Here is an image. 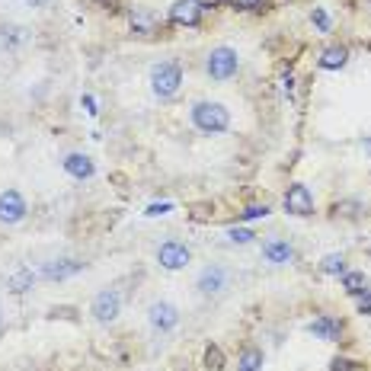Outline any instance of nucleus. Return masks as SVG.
<instances>
[{"mask_svg": "<svg viewBox=\"0 0 371 371\" xmlns=\"http://www.w3.org/2000/svg\"><path fill=\"white\" fill-rule=\"evenodd\" d=\"M192 125L202 135H221V131H227V125H231V112H227V106H221V102H195L192 106Z\"/></svg>", "mask_w": 371, "mask_h": 371, "instance_id": "f257e3e1", "label": "nucleus"}, {"mask_svg": "<svg viewBox=\"0 0 371 371\" xmlns=\"http://www.w3.org/2000/svg\"><path fill=\"white\" fill-rule=\"evenodd\" d=\"M179 87H183V67L177 61H160V65L150 67V90L157 93L160 100L177 96Z\"/></svg>", "mask_w": 371, "mask_h": 371, "instance_id": "f03ea898", "label": "nucleus"}, {"mask_svg": "<svg viewBox=\"0 0 371 371\" xmlns=\"http://www.w3.org/2000/svg\"><path fill=\"white\" fill-rule=\"evenodd\" d=\"M237 71H240V55H237L234 48H227V45L212 48V55L205 61V74L212 77V80L224 84V80H231Z\"/></svg>", "mask_w": 371, "mask_h": 371, "instance_id": "7ed1b4c3", "label": "nucleus"}, {"mask_svg": "<svg viewBox=\"0 0 371 371\" xmlns=\"http://www.w3.org/2000/svg\"><path fill=\"white\" fill-rule=\"evenodd\" d=\"M90 314H93L96 324H112V320L122 314V295L115 291V288H102L100 295L93 297Z\"/></svg>", "mask_w": 371, "mask_h": 371, "instance_id": "20e7f679", "label": "nucleus"}, {"mask_svg": "<svg viewBox=\"0 0 371 371\" xmlns=\"http://www.w3.org/2000/svg\"><path fill=\"white\" fill-rule=\"evenodd\" d=\"M231 285V272L224 269V266H218V262H212V266H205L202 272H199V278H195V288L202 291V295H221L224 288Z\"/></svg>", "mask_w": 371, "mask_h": 371, "instance_id": "39448f33", "label": "nucleus"}, {"mask_svg": "<svg viewBox=\"0 0 371 371\" xmlns=\"http://www.w3.org/2000/svg\"><path fill=\"white\" fill-rule=\"evenodd\" d=\"M285 212L288 214H297V218L314 214V192H311L304 183L288 186V192H285Z\"/></svg>", "mask_w": 371, "mask_h": 371, "instance_id": "423d86ee", "label": "nucleus"}, {"mask_svg": "<svg viewBox=\"0 0 371 371\" xmlns=\"http://www.w3.org/2000/svg\"><path fill=\"white\" fill-rule=\"evenodd\" d=\"M148 320H150L154 330L170 333V330H177L179 326V307L170 304V301H154V304L148 307Z\"/></svg>", "mask_w": 371, "mask_h": 371, "instance_id": "0eeeda50", "label": "nucleus"}, {"mask_svg": "<svg viewBox=\"0 0 371 371\" xmlns=\"http://www.w3.org/2000/svg\"><path fill=\"white\" fill-rule=\"evenodd\" d=\"M189 260H192V253H189V247L179 240H167V243H160V250H157V262L164 266V269H186L189 266Z\"/></svg>", "mask_w": 371, "mask_h": 371, "instance_id": "6e6552de", "label": "nucleus"}, {"mask_svg": "<svg viewBox=\"0 0 371 371\" xmlns=\"http://www.w3.org/2000/svg\"><path fill=\"white\" fill-rule=\"evenodd\" d=\"M26 212H29V205L16 189L0 192V224H19L23 218H26Z\"/></svg>", "mask_w": 371, "mask_h": 371, "instance_id": "1a4fd4ad", "label": "nucleus"}, {"mask_svg": "<svg viewBox=\"0 0 371 371\" xmlns=\"http://www.w3.org/2000/svg\"><path fill=\"white\" fill-rule=\"evenodd\" d=\"M80 272H84V262L80 260H52L38 269V276L45 278V282H65V278H74Z\"/></svg>", "mask_w": 371, "mask_h": 371, "instance_id": "9d476101", "label": "nucleus"}, {"mask_svg": "<svg viewBox=\"0 0 371 371\" xmlns=\"http://www.w3.org/2000/svg\"><path fill=\"white\" fill-rule=\"evenodd\" d=\"M202 0H177L173 7H170V23H177V26H199V19H202Z\"/></svg>", "mask_w": 371, "mask_h": 371, "instance_id": "9b49d317", "label": "nucleus"}, {"mask_svg": "<svg viewBox=\"0 0 371 371\" xmlns=\"http://www.w3.org/2000/svg\"><path fill=\"white\" fill-rule=\"evenodd\" d=\"M307 333L317 336V339H324V343H336V339L343 336V320H336V317H330V314H320L307 324Z\"/></svg>", "mask_w": 371, "mask_h": 371, "instance_id": "f8f14e48", "label": "nucleus"}, {"mask_svg": "<svg viewBox=\"0 0 371 371\" xmlns=\"http://www.w3.org/2000/svg\"><path fill=\"white\" fill-rule=\"evenodd\" d=\"M128 23L138 36H150V32H157L160 16L150 7H144V3H135V7L128 10Z\"/></svg>", "mask_w": 371, "mask_h": 371, "instance_id": "ddd939ff", "label": "nucleus"}, {"mask_svg": "<svg viewBox=\"0 0 371 371\" xmlns=\"http://www.w3.org/2000/svg\"><path fill=\"white\" fill-rule=\"evenodd\" d=\"M262 256H266V262H272V266H285V262L295 260V247L288 240H266L262 243Z\"/></svg>", "mask_w": 371, "mask_h": 371, "instance_id": "4468645a", "label": "nucleus"}, {"mask_svg": "<svg viewBox=\"0 0 371 371\" xmlns=\"http://www.w3.org/2000/svg\"><path fill=\"white\" fill-rule=\"evenodd\" d=\"M32 285H36V272L29 269V266H23V262H19V266H13V269H10L7 288L13 291V295H26Z\"/></svg>", "mask_w": 371, "mask_h": 371, "instance_id": "2eb2a0df", "label": "nucleus"}, {"mask_svg": "<svg viewBox=\"0 0 371 371\" xmlns=\"http://www.w3.org/2000/svg\"><path fill=\"white\" fill-rule=\"evenodd\" d=\"M346 61H349V48L326 45L324 52H320V61H317V65L324 67V71H339V67H346Z\"/></svg>", "mask_w": 371, "mask_h": 371, "instance_id": "dca6fc26", "label": "nucleus"}, {"mask_svg": "<svg viewBox=\"0 0 371 371\" xmlns=\"http://www.w3.org/2000/svg\"><path fill=\"white\" fill-rule=\"evenodd\" d=\"M65 170L74 179H90L93 177V160L87 154H67L65 157Z\"/></svg>", "mask_w": 371, "mask_h": 371, "instance_id": "f3484780", "label": "nucleus"}, {"mask_svg": "<svg viewBox=\"0 0 371 371\" xmlns=\"http://www.w3.org/2000/svg\"><path fill=\"white\" fill-rule=\"evenodd\" d=\"M343 288H346V295H352V297H362L365 291H371V288H368V276H365V272H346V276H343Z\"/></svg>", "mask_w": 371, "mask_h": 371, "instance_id": "a211bd4d", "label": "nucleus"}, {"mask_svg": "<svg viewBox=\"0 0 371 371\" xmlns=\"http://www.w3.org/2000/svg\"><path fill=\"white\" fill-rule=\"evenodd\" d=\"M237 371H262V349L256 346H247L237 359Z\"/></svg>", "mask_w": 371, "mask_h": 371, "instance_id": "6ab92c4d", "label": "nucleus"}, {"mask_svg": "<svg viewBox=\"0 0 371 371\" xmlns=\"http://www.w3.org/2000/svg\"><path fill=\"white\" fill-rule=\"evenodd\" d=\"M320 269L326 276H346V256L343 253H326L324 260H320Z\"/></svg>", "mask_w": 371, "mask_h": 371, "instance_id": "aec40b11", "label": "nucleus"}, {"mask_svg": "<svg viewBox=\"0 0 371 371\" xmlns=\"http://www.w3.org/2000/svg\"><path fill=\"white\" fill-rule=\"evenodd\" d=\"M205 368L208 371H221L224 368V355L218 346H208V352H205Z\"/></svg>", "mask_w": 371, "mask_h": 371, "instance_id": "412c9836", "label": "nucleus"}, {"mask_svg": "<svg viewBox=\"0 0 371 371\" xmlns=\"http://www.w3.org/2000/svg\"><path fill=\"white\" fill-rule=\"evenodd\" d=\"M269 214V205H250V208H243L240 218L243 221H256V218H266Z\"/></svg>", "mask_w": 371, "mask_h": 371, "instance_id": "4be33fe9", "label": "nucleus"}, {"mask_svg": "<svg viewBox=\"0 0 371 371\" xmlns=\"http://www.w3.org/2000/svg\"><path fill=\"white\" fill-rule=\"evenodd\" d=\"M227 237H231V243H250L256 234L247 231V227H231V231H227Z\"/></svg>", "mask_w": 371, "mask_h": 371, "instance_id": "5701e85b", "label": "nucleus"}, {"mask_svg": "<svg viewBox=\"0 0 371 371\" xmlns=\"http://www.w3.org/2000/svg\"><path fill=\"white\" fill-rule=\"evenodd\" d=\"M311 19L317 23V29H320V32H330V16H326V10H324V7H314Z\"/></svg>", "mask_w": 371, "mask_h": 371, "instance_id": "b1692460", "label": "nucleus"}, {"mask_svg": "<svg viewBox=\"0 0 371 371\" xmlns=\"http://www.w3.org/2000/svg\"><path fill=\"white\" fill-rule=\"evenodd\" d=\"M167 212H173V205H170V202H154V205H148V212H144V214L157 218V214H167Z\"/></svg>", "mask_w": 371, "mask_h": 371, "instance_id": "393cba45", "label": "nucleus"}, {"mask_svg": "<svg viewBox=\"0 0 371 371\" xmlns=\"http://www.w3.org/2000/svg\"><path fill=\"white\" fill-rule=\"evenodd\" d=\"M237 10H260V7H266V0H231Z\"/></svg>", "mask_w": 371, "mask_h": 371, "instance_id": "a878e982", "label": "nucleus"}, {"mask_svg": "<svg viewBox=\"0 0 371 371\" xmlns=\"http://www.w3.org/2000/svg\"><path fill=\"white\" fill-rule=\"evenodd\" d=\"M330 371H355V362H349V359H333Z\"/></svg>", "mask_w": 371, "mask_h": 371, "instance_id": "bb28decb", "label": "nucleus"}, {"mask_svg": "<svg viewBox=\"0 0 371 371\" xmlns=\"http://www.w3.org/2000/svg\"><path fill=\"white\" fill-rule=\"evenodd\" d=\"M359 314H371V291H365V295L359 297Z\"/></svg>", "mask_w": 371, "mask_h": 371, "instance_id": "cd10ccee", "label": "nucleus"}, {"mask_svg": "<svg viewBox=\"0 0 371 371\" xmlns=\"http://www.w3.org/2000/svg\"><path fill=\"white\" fill-rule=\"evenodd\" d=\"M282 90H285L288 96H291V90H295V80H291V74H288V77H282Z\"/></svg>", "mask_w": 371, "mask_h": 371, "instance_id": "c85d7f7f", "label": "nucleus"}, {"mask_svg": "<svg viewBox=\"0 0 371 371\" xmlns=\"http://www.w3.org/2000/svg\"><path fill=\"white\" fill-rule=\"evenodd\" d=\"M84 106H87V112H96V102H93V96H84Z\"/></svg>", "mask_w": 371, "mask_h": 371, "instance_id": "c756f323", "label": "nucleus"}, {"mask_svg": "<svg viewBox=\"0 0 371 371\" xmlns=\"http://www.w3.org/2000/svg\"><path fill=\"white\" fill-rule=\"evenodd\" d=\"M48 0H29V7H45Z\"/></svg>", "mask_w": 371, "mask_h": 371, "instance_id": "7c9ffc66", "label": "nucleus"}, {"mask_svg": "<svg viewBox=\"0 0 371 371\" xmlns=\"http://www.w3.org/2000/svg\"><path fill=\"white\" fill-rule=\"evenodd\" d=\"M0 330H3V314H0Z\"/></svg>", "mask_w": 371, "mask_h": 371, "instance_id": "2f4dec72", "label": "nucleus"}, {"mask_svg": "<svg viewBox=\"0 0 371 371\" xmlns=\"http://www.w3.org/2000/svg\"><path fill=\"white\" fill-rule=\"evenodd\" d=\"M368 7H371V0H368Z\"/></svg>", "mask_w": 371, "mask_h": 371, "instance_id": "473e14b6", "label": "nucleus"}]
</instances>
